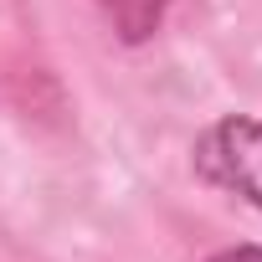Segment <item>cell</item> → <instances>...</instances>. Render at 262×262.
<instances>
[{
    "label": "cell",
    "instance_id": "3957f363",
    "mask_svg": "<svg viewBox=\"0 0 262 262\" xmlns=\"http://www.w3.org/2000/svg\"><path fill=\"white\" fill-rule=\"evenodd\" d=\"M211 262H262V247H221Z\"/></svg>",
    "mask_w": 262,
    "mask_h": 262
},
{
    "label": "cell",
    "instance_id": "6da1fadb",
    "mask_svg": "<svg viewBox=\"0 0 262 262\" xmlns=\"http://www.w3.org/2000/svg\"><path fill=\"white\" fill-rule=\"evenodd\" d=\"M195 165L211 185L236 190L247 206L262 211V118L231 113V118L211 123L195 144Z\"/></svg>",
    "mask_w": 262,
    "mask_h": 262
},
{
    "label": "cell",
    "instance_id": "7a4b0ae2",
    "mask_svg": "<svg viewBox=\"0 0 262 262\" xmlns=\"http://www.w3.org/2000/svg\"><path fill=\"white\" fill-rule=\"evenodd\" d=\"M98 11H103L108 26L118 31V41L139 47V41H149V36L165 26L170 0H98Z\"/></svg>",
    "mask_w": 262,
    "mask_h": 262
}]
</instances>
